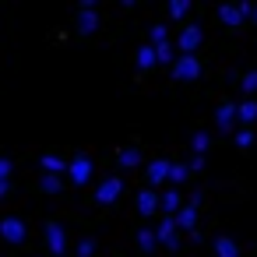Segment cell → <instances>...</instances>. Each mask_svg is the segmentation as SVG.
<instances>
[{"label":"cell","mask_w":257,"mask_h":257,"mask_svg":"<svg viewBox=\"0 0 257 257\" xmlns=\"http://www.w3.org/2000/svg\"><path fill=\"white\" fill-rule=\"evenodd\" d=\"M0 239L11 243V246H22V243L29 239V225H25V218H18V215H4V218H0Z\"/></svg>","instance_id":"cell-1"},{"label":"cell","mask_w":257,"mask_h":257,"mask_svg":"<svg viewBox=\"0 0 257 257\" xmlns=\"http://www.w3.org/2000/svg\"><path fill=\"white\" fill-rule=\"evenodd\" d=\"M92 173H95V162H92L88 155H74V159L67 162V180H71L74 187H85V183L92 180Z\"/></svg>","instance_id":"cell-2"},{"label":"cell","mask_w":257,"mask_h":257,"mask_svg":"<svg viewBox=\"0 0 257 257\" xmlns=\"http://www.w3.org/2000/svg\"><path fill=\"white\" fill-rule=\"evenodd\" d=\"M204 43V32H201V25H187L180 36H176V50H180V57H194V50Z\"/></svg>","instance_id":"cell-3"},{"label":"cell","mask_w":257,"mask_h":257,"mask_svg":"<svg viewBox=\"0 0 257 257\" xmlns=\"http://www.w3.org/2000/svg\"><path fill=\"white\" fill-rule=\"evenodd\" d=\"M43 236H46L50 257H64V250H67V232H64V225H60V222H46Z\"/></svg>","instance_id":"cell-4"},{"label":"cell","mask_w":257,"mask_h":257,"mask_svg":"<svg viewBox=\"0 0 257 257\" xmlns=\"http://www.w3.org/2000/svg\"><path fill=\"white\" fill-rule=\"evenodd\" d=\"M120 194H123V180H120V176H106V180L95 187V201H99V204H113V201H120Z\"/></svg>","instance_id":"cell-5"},{"label":"cell","mask_w":257,"mask_h":257,"mask_svg":"<svg viewBox=\"0 0 257 257\" xmlns=\"http://www.w3.org/2000/svg\"><path fill=\"white\" fill-rule=\"evenodd\" d=\"M173 78H176V81H194V78H201V60H197V57H176Z\"/></svg>","instance_id":"cell-6"},{"label":"cell","mask_w":257,"mask_h":257,"mask_svg":"<svg viewBox=\"0 0 257 257\" xmlns=\"http://www.w3.org/2000/svg\"><path fill=\"white\" fill-rule=\"evenodd\" d=\"M99 29V15H95V4L92 0H85V4L78 8V32L81 36H92Z\"/></svg>","instance_id":"cell-7"},{"label":"cell","mask_w":257,"mask_h":257,"mask_svg":"<svg viewBox=\"0 0 257 257\" xmlns=\"http://www.w3.org/2000/svg\"><path fill=\"white\" fill-rule=\"evenodd\" d=\"M250 11H253V4H236V8H232V4H222V8H218V18H222V25L232 29V25H239L243 18H250Z\"/></svg>","instance_id":"cell-8"},{"label":"cell","mask_w":257,"mask_h":257,"mask_svg":"<svg viewBox=\"0 0 257 257\" xmlns=\"http://www.w3.org/2000/svg\"><path fill=\"white\" fill-rule=\"evenodd\" d=\"M155 236H159V243H162V246L180 250V229H176V222H173V218H162V222H159V229H155Z\"/></svg>","instance_id":"cell-9"},{"label":"cell","mask_w":257,"mask_h":257,"mask_svg":"<svg viewBox=\"0 0 257 257\" xmlns=\"http://www.w3.org/2000/svg\"><path fill=\"white\" fill-rule=\"evenodd\" d=\"M169 169H173L169 159H155V162H148V183H152V187L169 183Z\"/></svg>","instance_id":"cell-10"},{"label":"cell","mask_w":257,"mask_h":257,"mask_svg":"<svg viewBox=\"0 0 257 257\" xmlns=\"http://www.w3.org/2000/svg\"><path fill=\"white\" fill-rule=\"evenodd\" d=\"M183 208V201H180V190H162L159 194V211L166 215V218H176V211Z\"/></svg>","instance_id":"cell-11"},{"label":"cell","mask_w":257,"mask_h":257,"mask_svg":"<svg viewBox=\"0 0 257 257\" xmlns=\"http://www.w3.org/2000/svg\"><path fill=\"white\" fill-rule=\"evenodd\" d=\"M215 123H218V131H222V134H232V123H236V102H225V106H218V113H215Z\"/></svg>","instance_id":"cell-12"},{"label":"cell","mask_w":257,"mask_h":257,"mask_svg":"<svg viewBox=\"0 0 257 257\" xmlns=\"http://www.w3.org/2000/svg\"><path fill=\"white\" fill-rule=\"evenodd\" d=\"M176 229L180 232H194V225H197V208H190V204H183L180 211H176Z\"/></svg>","instance_id":"cell-13"},{"label":"cell","mask_w":257,"mask_h":257,"mask_svg":"<svg viewBox=\"0 0 257 257\" xmlns=\"http://www.w3.org/2000/svg\"><path fill=\"white\" fill-rule=\"evenodd\" d=\"M39 166H43V176H64V173H67V162H64L60 155H43Z\"/></svg>","instance_id":"cell-14"},{"label":"cell","mask_w":257,"mask_h":257,"mask_svg":"<svg viewBox=\"0 0 257 257\" xmlns=\"http://www.w3.org/2000/svg\"><path fill=\"white\" fill-rule=\"evenodd\" d=\"M138 211H141L145 218L155 215V211H159V194H155V190H141V194H138Z\"/></svg>","instance_id":"cell-15"},{"label":"cell","mask_w":257,"mask_h":257,"mask_svg":"<svg viewBox=\"0 0 257 257\" xmlns=\"http://www.w3.org/2000/svg\"><path fill=\"white\" fill-rule=\"evenodd\" d=\"M236 120H239L243 127H250V123L257 120V102H253V99H246V102H236Z\"/></svg>","instance_id":"cell-16"},{"label":"cell","mask_w":257,"mask_h":257,"mask_svg":"<svg viewBox=\"0 0 257 257\" xmlns=\"http://www.w3.org/2000/svg\"><path fill=\"white\" fill-rule=\"evenodd\" d=\"M215 257H239V246H236V239H229V236H218V239H215Z\"/></svg>","instance_id":"cell-17"},{"label":"cell","mask_w":257,"mask_h":257,"mask_svg":"<svg viewBox=\"0 0 257 257\" xmlns=\"http://www.w3.org/2000/svg\"><path fill=\"white\" fill-rule=\"evenodd\" d=\"M134 60H138V67H141V71H148V67H155V64H159V57H155V46H152V43H148V46H141Z\"/></svg>","instance_id":"cell-18"},{"label":"cell","mask_w":257,"mask_h":257,"mask_svg":"<svg viewBox=\"0 0 257 257\" xmlns=\"http://www.w3.org/2000/svg\"><path fill=\"white\" fill-rule=\"evenodd\" d=\"M141 166V152L138 148H123L120 152V169H138Z\"/></svg>","instance_id":"cell-19"},{"label":"cell","mask_w":257,"mask_h":257,"mask_svg":"<svg viewBox=\"0 0 257 257\" xmlns=\"http://www.w3.org/2000/svg\"><path fill=\"white\" fill-rule=\"evenodd\" d=\"M138 246H141L145 253H152V250L159 246V236H155V229H141V232H138Z\"/></svg>","instance_id":"cell-20"},{"label":"cell","mask_w":257,"mask_h":257,"mask_svg":"<svg viewBox=\"0 0 257 257\" xmlns=\"http://www.w3.org/2000/svg\"><path fill=\"white\" fill-rule=\"evenodd\" d=\"M155 57H159V64H176V46L173 43H162V46H155Z\"/></svg>","instance_id":"cell-21"},{"label":"cell","mask_w":257,"mask_h":257,"mask_svg":"<svg viewBox=\"0 0 257 257\" xmlns=\"http://www.w3.org/2000/svg\"><path fill=\"white\" fill-rule=\"evenodd\" d=\"M208 145H211V134H204V131H197V134L190 138V148H194V155H204V152H208Z\"/></svg>","instance_id":"cell-22"},{"label":"cell","mask_w":257,"mask_h":257,"mask_svg":"<svg viewBox=\"0 0 257 257\" xmlns=\"http://www.w3.org/2000/svg\"><path fill=\"white\" fill-rule=\"evenodd\" d=\"M187 176H190V169H187L183 162H173V169H169V183H173V187H180Z\"/></svg>","instance_id":"cell-23"},{"label":"cell","mask_w":257,"mask_h":257,"mask_svg":"<svg viewBox=\"0 0 257 257\" xmlns=\"http://www.w3.org/2000/svg\"><path fill=\"white\" fill-rule=\"evenodd\" d=\"M39 190H46V194H60V190H64V180H60V176H43V180H39Z\"/></svg>","instance_id":"cell-24"},{"label":"cell","mask_w":257,"mask_h":257,"mask_svg":"<svg viewBox=\"0 0 257 257\" xmlns=\"http://www.w3.org/2000/svg\"><path fill=\"white\" fill-rule=\"evenodd\" d=\"M232 141H236L239 148H250V145H253V131H250V127H239V131L232 134Z\"/></svg>","instance_id":"cell-25"},{"label":"cell","mask_w":257,"mask_h":257,"mask_svg":"<svg viewBox=\"0 0 257 257\" xmlns=\"http://www.w3.org/2000/svg\"><path fill=\"white\" fill-rule=\"evenodd\" d=\"M187 15H190L187 0H173V4H169V18H187Z\"/></svg>","instance_id":"cell-26"},{"label":"cell","mask_w":257,"mask_h":257,"mask_svg":"<svg viewBox=\"0 0 257 257\" xmlns=\"http://www.w3.org/2000/svg\"><path fill=\"white\" fill-rule=\"evenodd\" d=\"M162 43H169V29L166 25H155L152 29V46H162Z\"/></svg>","instance_id":"cell-27"},{"label":"cell","mask_w":257,"mask_h":257,"mask_svg":"<svg viewBox=\"0 0 257 257\" xmlns=\"http://www.w3.org/2000/svg\"><path fill=\"white\" fill-rule=\"evenodd\" d=\"M78 257H95V239H81L78 243Z\"/></svg>","instance_id":"cell-28"},{"label":"cell","mask_w":257,"mask_h":257,"mask_svg":"<svg viewBox=\"0 0 257 257\" xmlns=\"http://www.w3.org/2000/svg\"><path fill=\"white\" fill-rule=\"evenodd\" d=\"M11 173H15V162L8 155H0V180H11Z\"/></svg>","instance_id":"cell-29"},{"label":"cell","mask_w":257,"mask_h":257,"mask_svg":"<svg viewBox=\"0 0 257 257\" xmlns=\"http://www.w3.org/2000/svg\"><path fill=\"white\" fill-rule=\"evenodd\" d=\"M243 92H246V95H253V92H257V71H250V74L243 78Z\"/></svg>","instance_id":"cell-30"},{"label":"cell","mask_w":257,"mask_h":257,"mask_svg":"<svg viewBox=\"0 0 257 257\" xmlns=\"http://www.w3.org/2000/svg\"><path fill=\"white\" fill-rule=\"evenodd\" d=\"M187 169H190V173H201V169H204V155H194V159L187 162Z\"/></svg>","instance_id":"cell-31"},{"label":"cell","mask_w":257,"mask_h":257,"mask_svg":"<svg viewBox=\"0 0 257 257\" xmlns=\"http://www.w3.org/2000/svg\"><path fill=\"white\" fill-rule=\"evenodd\" d=\"M8 190H11V180H0V197H8Z\"/></svg>","instance_id":"cell-32"},{"label":"cell","mask_w":257,"mask_h":257,"mask_svg":"<svg viewBox=\"0 0 257 257\" xmlns=\"http://www.w3.org/2000/svg\"><path fill=\"white\" fill-rule=\"evenodd\" d=\"M250 18H253V22H257V8H253V11H250Z\"/></svg>","instance_id":"cell-33"}]
</instances>
